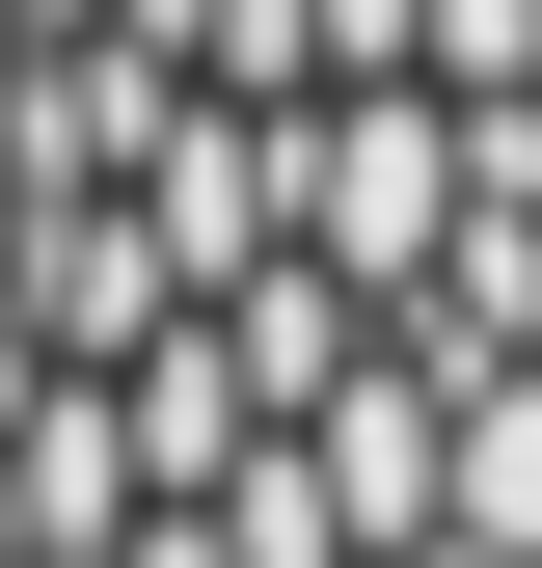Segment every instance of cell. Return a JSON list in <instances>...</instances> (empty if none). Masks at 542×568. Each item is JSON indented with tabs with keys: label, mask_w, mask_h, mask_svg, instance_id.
I'll list each match as a JSON object with an SVG mask.
<instances>
[{
	"label": "cell",
	"mask_w": 542,
	"mask_h": 568,
	"mask_svg": "<svg viewBox=\"0 0 542 568\" xmlns=\"http://www.w3.org/2000/svg\"><path fill=\"white\" fill-rule=\"evenodd\" d=\"M28 82H54V28H28V0H0V135H28Z\"/></svg>",
	"instance_id": "cell-2"
},
{
	"label": "cell",
	"mask_w": 542,
	"mask_h": 568,
	"mask_svg": "<svg viewBox=\"0 0 542 568\" xmlns=\"http://www.w3.org/2000/svg\"><path fill=\"white\" fill-rule=\"evenodd\" d=\"M489 217H515V190H489V135H461L434 82H325L299 109V244L353 271V298H434Z\"/></svg>",
	"instance_id": "cell-1"
},
{
	"label": "cell",
	"mask_w": 542,
	"mask_h": 568,
	"mask_svg": "<svg viewBox=\"0 0 542 568\" xmlns=\"http://www.w3.org/2000/svg\"><path fill=\"white\" fill-rule=\"evenodd\" d=\"M0 568H54V515H28V460H0Z\"/></svg>",
	"instance_id": "cell-3"
}]
</instances>
